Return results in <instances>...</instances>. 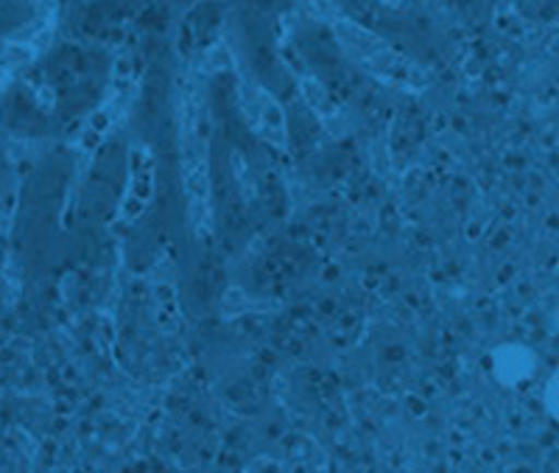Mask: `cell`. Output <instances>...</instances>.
<instances>
[{
  "label": "cell",
  "instance_id": "1",
  "mask_svg": "<svg viewBox=\"0 0 559 473\" xmlns=\"http://www.w3.org/2000/svg\"><path fill=\"white\" fill-rule=\"evenodd\" d=\"M537 370V356L526 345H501L492 353V373L503 387H518Z\"/></svg>",
  "mask_w": 559,
  "mask_h": 473
},
{
  "label": "cell",
  "instance_id": "2",
  "mask_svg": "<svg viewBox=\"0 0 559 473\" xmlns=\"http://www.w3.org/2000/svg\"><path fill=\"white\" fill-rule=\"evenodd\" d=\"M546 410H548V415H551L554 421L559 423V370L554 373L551 378H548V385H546Z\"/></svg>",
  "mask_w": 559,
  "mask_h": 473
},
{
  "label": "cell",
  "instance_id": "3",
  "mask_svg": "<svg viewBox=\"0 0 559 473\" xmlns=\"http://www.w3.org/2000/svg\"><path fill=\"white\" fill-rule=\"evenodd\" d=\"M302 7H306L308 12H311L313 17H319V20H328L333 14L331 0H302Z\"/></svg>",
  "mask_w": 559,
  "mask_h": 473
},
{
  "label": "cell",
  "instance_id": "4",
  "mask_svg": "<svg viewBox=\"0 0 559 473\" xmlns=\"http://www.w3.org/2000/svg\"><path fill=\"white\" fill-rule=\"evenodd\" d=\"M386 3H397V0H386Z\"/></svg>",
  "mask_w": 559,
  "mask_h": 473
}]
</instances>
